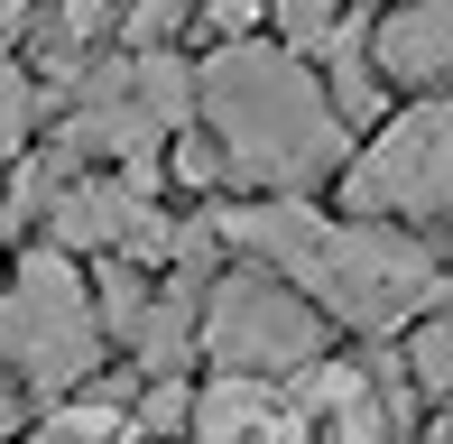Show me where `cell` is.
<instances>
[{
  "instance_id": "obj_5",
  "label": "cell",
  "mask_w": 453,
  "mask_h": 444,
  "mask_svg": "<svg viewBox=\"0 0 453 444\" xmlns=\"http://www.w3.org/2000/svg\"><path fill=\"white\" fill-rule=\"evenodd\" d=\"M203 352L222 379H278V371H315L324 352V315L287 287L278 269H232L203 287Z\"/></svg>"
},
{
  "instance_id": "obj_21",
  "label": "cell",
  "mask_w": 453,
  "mask_h": 444,
  "mask_svg": "<svg viewBox=\"0 0 453 444\" xmlns=\"http://www.w3.org/2000/svg\"><path fill=\"white\" fill-rule=\"evenodd\" d=\"M444 435H453V408H444Z\"/></svg>"
},
{
  "instance_id": "obj_7",
  "label": "cell",
  "mask_w": 453,
  "mask_h": 444,
  "mask_svg": "<svg viewBox=\"0 0 453 444\" xmlns=\"http://www.w3.org/2000/svg\"><path fill=\"white\" fill-rule=\"evenodd\" d=\"M157 157H139V167L120 176H65L47 204V232L56 250H84V259H176V222L157 213Z\"/></svg>"
},
{
  "instance_id": "obj_14",
  "label": "cell",
  "mask_w": 453,
  "mask_h": 444,
  "mask_svg": "<svg viewBox=\"0 0 453 444\" xmlns=\"http://www.w3.org/2000/svg\"><path fill=\"white\" fill-rule=\"evenodd\" d=\"M37 444H149V435H139L120 408H65V417H56V426L37 435Z\"/></svg>"
},
{
  "instance_id": "obj_9",
  "label": "cell",
  "mask_w": 453,
  "mask_h": 444,
  "mask_svg": "<svg viewBox=\"0 0 453 444\" xmlns=\"http://www.w3.org/2000/svg\"><path fill=\"white\" fill-rule=\"evenodd\" d=\"M185 444H305V426H296V417H278L269 398H259V379H222V389L195 398Z\"/></svg>"
},
{
  "instance_id": "obj_17",
  "label": "cell",
  "mask_w": 453,
  "mask_h": 444,
  "mask_svg": "<svg viewBox=\"0 0 453 444\" xmlns=\"http://www.w3.org/2000/svg\"><path fill=\"white\" fill-rule=\"evenodd\" d=\"M167 167L185 176V186H222V176H232V167H222L213 149H203V139H176V157H167Z\"/></svg>"
},
{
  "instance_id": "obj_20",
  "label": "cell",
  "mask_w": 453,
  "mask_h": 444,
  "mask_svg": "<svg viewBox=\"0 0 453 444\" xmlns=\"http://www.w3.org/2000/svg\"><path fill=\"white\" fill-rule=\"evenodd\" d=\"M417 444H453V435H444V426H435V435H417Z\"/></svg>"
},
{
  "instance_id": "obj_12",
  "label": "cell",
  "mask_w": 453,
  "mask_h": 444,
  "mask_svg": "<svg viewBox=\"0 0 453 444\" xmlns=\"http://www.w3.org/2000/svg\"><path fill=\"white\" fill-rule=\"evenodd\" d=\"M407 371H417L426 389L453 408V315H426V325H417V342H407Z\"/></svg>"
},
{
  "instance_id": "obj_8",
  "label": "cell",
  "mask_w": 453,
  "mask_h": 444,
  "mask_svg": "<svg viewBox=\"0 0 453 444\" xmlns=\"http://www.w3.org/2000/svg\"><path fill=\"white\" fill-rule=\"evenodd\" d=\"M370 56L388 84H453V0H407L370 28Z\"/></svg>"
},
{
  "instance_id": "obj_18",
  "label": "cell",
  "mask_w": 453,
  "mask_h": 444,
  "mask_svg": "<svg viewBox=\"0 0 453 444\" xmlns=\"http://www.w3.org/2000/svg\"><path fill=\"white\" fill-rule=\"evenodd\" d=\"M102 10H111V0H65L56 19H65V37H93V28H102Z\"/></svg>"
},
{
  "instance_id": "obj_3",
  "label": "cell",
  "mask_w": 453,
  "mask_h": 444,
  "mask_svg": "<svg viewBox=\"0 0 453 444\" xmlns=\"http://www.w3.org/2000/svg\"><path fill=\"white\" fill-rule=\"evenodd\" d=\"M0 361L28 379L37 398H65L102 361V315L74 269V250H28L19 278L0 287Z\"/></svg>"
},
{
  "instance_id": "obj_10",
  "label": "cell",
  "mask_w": 453,
  "mask_h": 444,
  "mask_svg": "<svg viewBox=\"0 0 453 444\" xmlns=\"http://www.w3.org/2000/svg\"><path fill=\"white\" fill-rule=\"evenodd\" d=\"M324 74H334V111L342 120H370V103H380V56H370V19L342 10V28L324 37Z\"/></svg>"
},
{
  "instance_id": "obj_15",
  "label": "cell",
  "mask_w": 453,
  "mask_h": 444,
  "mask_svg": "<svg viewBox=\"0 0 453 444\" xmlns=\"http://www.w3.org/2000/svg\"><path fill=\"white\" fill-rule=\"evenodd\" d=\"M185 10H195V0H130L120 28H130V47H167V37L185 28Z\"/></svg>"
},
{
  "instance_id": "obj_6",
  "label": "cell",
  "mask_w": 453,
  "mask_h": 444,
  "mask_svg": "<svg viewBox=\"0 0 453 444\" xmlns=\"http://www.w3.org/2000/svg\"><path fill=\"white\" fill-rule=\"evenodd\" d=\"M342 204L361 222H380V213L388 222H435V213H453V93L398 111L370 149H352Z\"/></svg>"
},
{
  "instance_id": "obj_2",
  "label": "cell",
  "mask_w": 453,
  "mask_h": 444,
  "mask_svg": "<svg viewBox=\"0 0 453 444\" xmlns=\"http://www.w3.org/2000/svg\"><path fill=\"white\" fill-rule=\"evenodd\" d=\"M278 278L315 315H334V325H352V333L417 325L426 296H435V259H426V241L388 232V222H315V241H305Z\"/></svg>"
},
{
  "instance_id": "obj_19",
  "label": "cell",
  "mask_w": 453,
  "mask_h": 444,
  "mask_svg": "<svg viewBox=\"0 0 453 444\" xmlns=\"http://www.w3.org/2000/svg\"><path fill=\"white\" fill-rule=\"evenodd\" d=\"M10 426H19V398H10V389H0V444H10Z\"/></svg>"
},
{
  "instance_id": "obj_16",
  "label": "cell",
  "mask_w": 453,
  "mask_h": 444,
  "mask_svg": "<svg viewBox=\"0 0 453 444\" xmlns=\"http://www.w3.org/2000/svg\"><path fill=\"white\" fill-rule=\"evenodd\" d=\"M139 426H149V435H167V426H195V408H185V389H176V379H157V389H149Z\"/></svg>"
},
{
  "instance_id": "obj_11",
  "label": "cell",
  "mask_w": 453,
  "mask_h": 444,
  "mask_svg": "<svg viewBox=\"0 0 453 444\" xmlns=\"http://www.w3.org/2000/svg\"><path fill=\"white\" fill-rule=\"evenodd\" d=\"M10 28H19V19L0 10V157H19V149H28V120H37V84L19 74V56H10Z\"/></svg>"
},
{
  "instance_id": "obj_4",
  "label": "cell",
  "mask_w": 453,
  "mask_h": 444,
  "mask_svg": "<svg viewBox=\"0 0 453 444\" xmlns=\"http://www.w3.org/2000/svg\"><path fill=\"white\" fill-rule=\"evenodd\" d=\"M185 120H195V65H176L167 47H130L74 84V111L56 130V149L65 157L111 149L139 167V157H157V130H185Z\"/></svg>"
},
{
  "instance_id": "obj_13",
  "label": "cell",
  "mask_w": 453,
  "mask_h": 444,
  "mask_svg": "<svg viewBox=\"0 0 453 444\" xmlns=\"http://www.w3.org/2000/svg\"><path fill=\"white\" fill-rule=\"evenodd\" d=\"M269 10H278V47H287V56H315L324 37L342 28L334 0H269Z\"/></svg>"
},
{
  "instance_id": "obj_1",
  "label": "cell",
  "mask_w": 453,
  "mask_h": 444,
  "mask_svg": "<svg viewBox=\"0 0 453 444\" xmlns=\"http://www.w3.org/2000/svg\"><path fill=\"white\" fill-rule=\"evenodd\" d=\"M195 111L213 120L222 167L269 195H305L352 167V120L334 111L315 65L269 47V37H222L195 65Z\"/></svg>"
}]
</instances>
